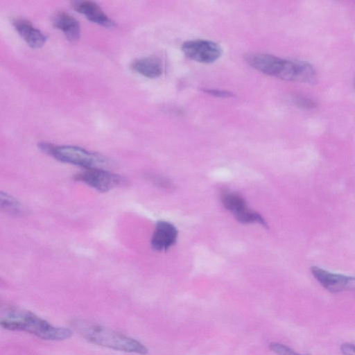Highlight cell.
<instances>
[{"label": "cell", "mask_w": 355, "mask_h": 355, "mask_svg": "<svg viewBox=\"0 0 355 355\" xmlns=\"http://www.w3.org/2000/svg\"><path fill=\"white\" fill-rule=\"evenodd\" d=\"M0 324L10 331H25L48 340H63L71 337L67 328L55 327L35 313L17 307L1 310Z\"/></svg>", "instance_id": "cell-1"}, {"label": "cell", "mask_w": 355, "mask_h": 355, "mask_svg": "<svg viewBox=\"0 0 355 355\" xmlns=\"http://www.w3.org/2000/svg\"><path fill=\"white\" fill-rule=\"evenodd\" d=\"M71 325L87 341L114 350L145 355L147 347L139 341L92 322L76 319Z\"/></svg>", "instance_id": "cell-2"}, {"label": "cell", "mask_w": 355, "mask_h": 355, "mask_svg": "<svg viewBox=\"0 0 355 355\" xmlns=\"http://www.w3.org/2000/svg\"><path fill=\"white\" fill-rule=\"evenodd\" d=\"M40 149L60 162L84 167L102 168L108 165V160L101 155L75 146H56L42 142Z\"/></svg>", "instance_id": "cell-3"}, {"label": "cell", "mask_w": 355, "mask_h": 355, "mask_svg": "<svg viewBox=\"0 0 355 355\" xmlns=\"http://www.w3.org/2000/svg\"><path fill=\"white\" fill-rule=\"evenodd\" d=\"M74 179L101 192L108 191L125 182L121 175L98 168H85L77 173Z\"/></svg>", "instance_id": "cell-4"}, {"label": "cell", "mask_w": 355, "mask_h": 355, "mask_svg": "<svg viewBox=\"0 0 355 355\" xmlns=\"http://www.w3.org/2000/svg\"><path fill=\"white\" fill-rule=\"evenodd\" d=\"M182 50L189 58L202 63H211L218 60L222 54V49L217 43L206 40H195L185 42Z\"/></svg>", "instance_id": "cell-5"}, {"label": "cell", "mask_w": 355, "mask_h": 355, "mask_svg": "<svg viewBox=\"0 0 355 355\" xmlns=\"http://www.w3.org/2000/svg\"><path fill=\"white\" fill-rule=\"evenodd\" d=\"M310 270L320 284L331 293L355 291V277L331 272L318 266H312Z\"/></svg>", "instance_id": "cell-6"}, {"label": "cell", "mask_w": 355, "mask_h": 355, "mask_svg": "<svg viewBox=\"0 0 355 355\" xmlns=\"http://www.w3.org/2000/svg\"><path fill=\"white\" fill-rule=\"evenodd\" d=\"M246 60L257 70L281 78L286 60L269 54L252 53L247 55Z\"/></svg>", "instance_id": "cell-7"}, {"label": "cell", "mask_w": 355, "mask_h": 355, "mask_svg": "<svg viewBox=\"0 0 355 355\" xmlns=\"http://www.w3.org/2000/svg\"><path fill=\"white\" fill-rule=\"evenodd\" d=\"M71 7L83 14L89 21L107 27L115 26V22L110 19L101 8L92 1H73Z\"/></svg>", "instance_id": "cell-8"}, {"label": "cell", "mask_w": 355, "mask_h": 355, "mask_svg": "<svg viewBox=\"0 0 355 355\" xmlns=\"http://www.w3.org/2000/svg\"><path fill=\"white\" fill-rule=\"evenodd\" d=\"M178 231L174 225L166 221H159L151 239V246L156 251L166 250L176 241Z\"/></svg>", "instance_id": "cell-9"}, {"label": "cell", "mask_w": 355, "mask_h": 355, "mask_svg": "<svg viewBox=\"0 0 355 355\" xmlns=\"http://www.w3.org/2000/svg\"><path fill=\"white\" fill-rule=\"evenodd\" d=\"M12 25L26 42L33 48H40L46 40V35L24 19H15Z\"/></svg>", "instance_id": "cell-10"}, {"label": "cell", "mask_w": 355, "mask_h": 355, "mask_svg": "<svg viewBox=\"0 0 355 355\" xmlns=\"http://www.w3.org/2000/svg\"><path fill=\"white\" fill-rule=\"evenodd\" d=\"M55 27L61 30L66 37L71 41L78 40L80 36V26L78 21L64 11H58L52 17Z\"/></svg>", "instance_id": "cell-11"}, {"label": "cell", "mask_w": 355, "mask_h": 355, "mask_svg": "<svg viewBox=\"0 0 355 355\" xmlns=\"http://www.w3.org/2000/svg\"><path fill=\"white\" fill-rule=\"evenodd\" d=\"M131 68L137 73L150 78L159 76L163 71L160 60L154 56L141 58L134 60L131 64Z\"/></svg>", "instance_id": "cell-12"}, {"label": "cell", "mask_w": 355, "mask_h": 355, "mask_svg": "<svg viewBox=\"0 0 355 355\" xmlns=\"http://www.w3.org/2000/svg\"><path fill=\"white\" fill-rule=\"evenodd\" d=\"M220 198L225 208L232 211L234 215L248 207L244 198L237 193L225 191L221 194Z\"/></svg>", "instance_id": "cell-13"}, {"label": "cell", "mask_w": 355, "mask_h": 355, "mask_svg": "<svg viewBox=\"0 0 355 355\" xmlns=\"http://www.w3.org/2000/svg\"><path fill=\"white\" fill-rule=\"evenodd\" d=\"M1 207L6 211L13 214H20L23 213V207L19 202L10 195L1 192Z\"/></svg>", "instance_id": "cell-14"}, {"label": "cell", "mask_w": 355, "mask_h": 355, "mask_svg": "<svg viewBox=\"0 0 355 355\" xmlns=\"http://www.w3.org/2000/svg\"><path fill=\"white\" fill-rule=\"evenodd\" d=\"M270 349L277 355H309L299 354L290 347L279 343H271L269 345Z\"/></svg>", "instance_id": "cell-15"}, {"label": "cell", "mask_w": 355, "mask_h": 355, "mask_svg": "<svg viewBox=\"0 0 355 355\" xmlns=\"http://www.w3.org/2000/svg\"><path fill=\"white\" fill-rule=\"evenodd\" d=\"M295 101L298 106L305 109H312L316 106L315 102L304 96L295 97Z\"/></svg>", "instance_id": "cell-16"}, {"label": "cell", "mask_w": 355, "mask_h": 355, "mask_svg": "<svg viewBox=\"0 0 355 355\" xmlns=\"http://www.w3.org/2000/svg\"><path fill=\"white\" fill-rule=\"evenodd\" d=\"M203 91L207 94L218 97H230L233 96V94L230 92L216 89H205Z\"/></svg>", "instance_id": "cell-17"}, {"label": "cell", "mask_w": 355, "mask_h": 355, "mask_svg": "<svg viewBox=\"0 0 355 355\" xmlns=\"http://www.w3.org/2000/svg\"><path fill=\"white\" fill-rule=\"evenodd\" d=\"M340 351L343 355H355V345L352 343H343L340 346Z\"/></svg>", "instance_id": "cell-18"}, {"label": "cell", "mask_w": 355, "mask_h": 355, "mask_svg": "<svg viewBox=\"0 0 355 355\" xmlns=\"http://www.w3.org/2000/svg\"><path fill=\"white\" fill-rule=\"evenodd\" d=\"M354 86H355V84H354Z\"/></svg>", "instance_id": "cell-19"}]
</instances>
